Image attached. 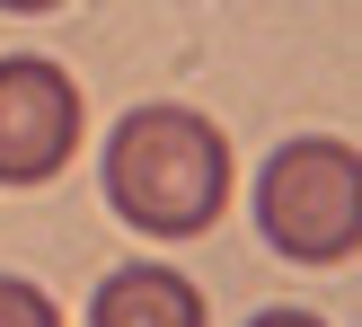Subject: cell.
Segmentation results:
<instances>
[{
  "instance_id": "cell-2",
  "label": "cell",
  "mask_w": 362,
  "mask_h": 327,
  "mask_svg": "<svg viewBox=\"0 0 362 327\" xmlns=\"http://www.w3.org/2000/svg\"><path fill=\"white\" fill-rule=\"evenodd\" d=\"M257 230L292 265H345L362 248V159L336 133H300L257 177Z\"/></svg>"
},
{
  "instance_id": "cell-5",
  "label": "cell",
  "mask_w": 362,
  "mask_h": 327,
  "mask_svg": "<svg viewBox=\"0 0 362 327\" xmlns=\"http://www.w3.org/2000/svg\"><path fill=\"white\" fill-rule=\"evenodd\" d=\"M0 327H62V310H53L35 283H18V275H0Z\"/></svg>"
},
{
  "instance_id": "cell-4",
  "label": "cell",
  "mask_w": 362,
  "mask_h": 327,
  "mask_svg": "<svg viewBox=\"0 0 362 327\" xmlns=\"http://www.w3.org/2000/svg\"><path fill=\"white\" fill-rule=\"evenodd\" d=\"M88 327H204V292L168 265H115L88 301Z\"/></svg>"
},
{
  "instance_id": "cell-7",
  "label": "cell",
  "mask_w": 362,
  "mask_h": 327,
  "mask_svg": "<svg viewBox=\"0 0 362 327\" xmlns=\"http://www.w3.org/2000/svg\"><path fill=\"white\" fill-rule=\"evenodd\" d=\"M0 9H18V18H45V9H62V0H0Z\"/></svg>"
},
{
  "instance_id": "cell-6",
  "label": "cell",
  "mask_w": 362,
  "mask_h": 327,
  "mask_svg": "<svg viewBox=\"0 0 362 327\" xmlns=\"http://www.w3.org/2000/svg\"><path fill=\"white\" fill-rule=\"evenodd\" d=\"M247 327H327V319H310V310H265V319H247Z\"/></svg>"
},
{
  "instance_id": "cell-3",
  "label": "cell",
  "mask_w": 362,
  "mask_h": 327,
  "mask_svg": "<svg viewBox=\"0 0 362 327\" xmlns=\"http://www.w3.org/2000/svg\"><path fill=\"white\" fill-rule=\"evenodd\" d=\"M80 151V88L45 53H0V186H45Z\"/></svg>"
},
{
  "instance_id": "cell-1",
  "label": "cell",
  "mask_w": 362,
  "mask_h": 327,
  "mask_svg": "<svg viewBox=\"0 0 362 327\" xmlns=\"http://www.w3.org/2000/svg\"><path fill=\"white\" fill-rule=\"evenodd\" d=\"M106 204L141 239H204L230 212V142L204 106H133L106 133Z\"/></svg>"
}]
</instances>
